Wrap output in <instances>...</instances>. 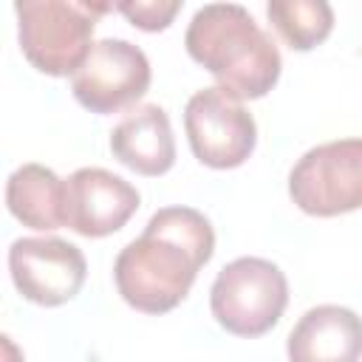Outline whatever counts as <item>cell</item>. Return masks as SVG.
<instances>
[{"label": "cell", "mask_w": 362, "mask_h": 362, "mask_svg": "<svg viewBox=\"0 0 362 362\" xmlns=\"http://www.w3.org/2000/svg\"><path fill=\"white\" fill-rule=\"evenodd\" d=\"M139 189L102 167H79L68 178V226L82 238L119 232L139 209Z\"/></svg>", "instance_id": "9c48e42d"}, {"label": "cell", "mask_w": 362, "mask_h": 362, "mask_svg": "<svg viewBox=\"0 0 362 362\" xmlns=\"http://www.w3.org/2000/svg\"><path fill=\"white\" fill-rule=\"evenodd\" d=\"M184 45L238 102L266 96L280 79L283 59L274 40L238 3L201 6L187 25Z\"/></svg>", "instance_id": "7a4b0ae2"}, {"label": "cell", "mask_w": 362, "mask_h": 362, "mask_svg": "<svg viewBox=\"0 0 362 362\" xmlns=\"http://www.w3.org/2000/svg\"><path fill=\"white\" fill-rule=\"evenodd\" d=\"M184 130L192 156L212 170L240 167L257 144L255 116L221 88H201L189 96Z\"/></svg>", "instance_id": "8992f818"}, {"label": "cell", "mask_w": 362, "mask_h": 362, "mask_svg": "<svg viewBox=\"0 0 362 362\" xmlns=\"http://www.w3.org/2000/svg\"><path fill=\"white\" fill-rule=\"evenodd\" d=\"M6 206L23 226L40 232L68 226V181L42 164H23L6 181Z\"/></svg>", "instance_id": "7c38bea8"}, {"label": "cell", "mask_w": 362, "mask_h": 362, "mask_svg": "<svg viewBox=\"0 0 362 362\" xmlns=\"http://www.w3.org/2000/svg\"><path fill=\"white\" fill-rule=\"evenodd\" d=\"M288 362H359L362 317L345 305L308 308L288 334Z\"/></svg>", "instance_id": "30bf717a"}, {"label": "cell", "mask_w": 362, "mask_h": 362, "mask_svg": "<svg viewBox=\"0 0 362 362\" xmlns=\"http://www.w3.org/2000/svg\"><path fill=\"white\" fill-rule=\"evenodd\" d=\"M110 153L139 175H164L175 164L170 116L158 105L130 110L110 130Z\"/></svg>", "instance_id": "8fae6325"}, {"label": "cell", "mask_w": 362, "mask_h": 362, "mask_svg": "<svg viewBox=\"0 0 362 362\" xmlns=\"http://www.w3.org/2000/svg\"><path fill=\"white\" fill-rule=\"evenodd\" d=\"M150 62L139 45L105 37L90 45L88 59L71 76V90L85 110L107 116L136 105L150 88Z\"/></svg>", "instance_id": "52a82bcc"}, {"label": "cell", "mask_w": 362, "mask_h": 362, "mask_svg": "<svg viewBox=\"0 0 362 362\" xmlns=\"http://www.w3.org/2000/svg\"><path fill=\"white\" fill-rule=\"evenodd\" d=\"M288 195L317 218L362 209V139H337L303 153L288 173Z\"/></svg>", "instance_id": "5b68a950"}, {"label": "cell", "mask_w": 362, "mask_h": 362, "mask_svg": "<svg viewBox=\"0 0 362 362\" xmlns=\"http://www.w3.org/2000/svg\"><path fill=\"white\" fill-rule=\"evenodd\" d=\"M288 303V280L266 257H238L226 263L212 288L209 308L221 328L235 337H263L272 331Z\"/></svg>", "instance_id": "277c9868"}, {"label": "cell", "mask_w": 362, "mask_h": 362, "mask_svg": "<svg viewBox=\"0 0 362 362\" xmlns=\"http://www.w3.org/2000/svg\"><path fill=\"white\" fill-rule=\"evenodd\" d=\"M8 272L25 300L54 308L79 294L88 263L82 249L62 238H17L8 249Z\"/></svg>", "instance_id": "ba28073f"}, {"label": "cell", "mask_w": 362, "mask_h": 362, "mask_svg": "<svg viewBox=\"0 0 362 362\" xmlns=\"http://www.w3.org/2000/svg\"><path fill=\"white\" fill-rule=\"evenodd\" d=\"M215 252V232L204 212L192 206H164L153 212L144 232L130 240L116 263L113 280L127 305L144 314L173 311L192 288L198 269Z\"/></svg>", "instance_id": "6da1fadb"}, {"label": "cell", "mask_w": 362, "mask_h": 362, "mask_svg": "<svg viewBox=\"0 0 362 362\" xmlns=\"http://www.w3.org/2000/svg\"><path fill=\"white\" fill-rule=\"evenodd\" d=\"M113 3H79V0H20L17 34L25 59L48 76H74L90 54V37L105 11Z\"/></svg>", "instance_id": "3957f363"}, {"label": "cell", "mask_w": 362, "mask_h": 362, "mask_svg": "<svg viewBox=\"0 0 362 362\" xmlns=\"http://www.w3.org/2000/svg\"><path fill=\"white\" fill-rule=\"evenodd\" d=\"M266 14L294 51L317 48L334 28V8L325 0H272Z\"/></svg>", "instance_id": "4fadbf2b"}, {"label": "cell", "mask_w": 362, "mask_h": 362, "mask_svg": "<svg viewBox=\"0 0 362 362\" xmlns=\"http://www.w3.org/2000/svg\"><path fill=\"white\" fill-rule=\"evenodd\" d=\"M113 8L141 31H164L181 11V0H124L113 3Z\"/></svg>", "instance_id": "5bb4252c"}]
</instances>
